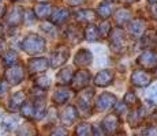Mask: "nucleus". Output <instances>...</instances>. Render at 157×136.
Returning a JSON list of instances; mask_svg holds the SVG:
<instances>
[{
	"instance_id": "f257e3e1",
	"label": "nucleus",
	"mask_w": 157,
	"mask_h": 136,
	"mask_svg": "<svg viewBox=\"0 0 157 136\" xmlns=\"http://www.w3.org/2000/svg\"><path fill=\"white\" fill-rule=\"evenodd\" d=\"M22 49L28 54H38L44 52L45 41L38 34H29L22 42Z\"/></svg>"
},
{
	"instance_id": "f03ea898",
	"label": "nucleus",
	"mask_w": 157,
	"mask_h": 136,
	"mask_svg": "<svg viewBox=\"0 0 157 136\" xmlns=\"http://www.w3.org/2000/svg\"><path fill=\"white\" fill-rule=\"evenodd\" d=\"M25 78V68L19 64L11 65V67H7V71H6V80L10 84H18L23 80Z\"/></svg>"
},
{
	"instance_id": "7ed1b4c3",
	"label": "nucleus",
	"mask_w": 157,
	"mask_h": 136,
	"mask_svg": "<svg viewBox=\"0 0 157 136\" xmlns=\"http://www.w3.org/2000/svg\"><path fill=\"white\" fill-rule=\"evenodd\" d=\"M101 127H102V132L104 135H113V134H117L120 128V121H119V116L116 114H109L107 116L101 123Z\"/></svg>"
},
{
	"instance_id": "20e7f679",
	"label": "nucleus",
	"mask_w": 157,
	"mask_h": 136,
	"mask_svg": "<svg viewBox=\"0 0 157 136\" xmlns=\"http://www.w3.org/2000/svg\"><path fill=\"white\" fill-rule=\"evenodd\" d=\"M68 54H70V52H68V48L57 46L56 49L52 52V54H51V59H49L51 65H52L53 68L60 67V65L64 64L66 60L68 59Z\"/></svg>"
},
{
	"instance_id": "39448f33",
	"label": "nucleus",
	"mask_w": 157,
	"mask_h": 136,
	"mask_svg": "<svg viewBox=\"0 0 157 136\" xmlns=\"http://www.w3.org/2000/svg\"><path fill=\"white\" fill-rule=\"evenodd\" d=\"M90 80V74L85 69H81L72 76L71 79V89L72 90H81L85 89Z\"/></svg>"
},
{
	"instance_id": "423d86ee",
	"label": "nucleus",
	"mask_w": 157,
	"mask_h": 136,
	"mask_svg": "<svg viewBox=\"0 0 157 136\" xmlns=\"http://www.w3.org/2000/svg\"><path fill=\"white\" fill-rule=\"evenodd\" d=\"M138 64L145 69H152L157 65V53L153 50H145V52L138 57Z\"/></svg>"
},
{
	"instance_id": "0eeeda50",
	"label": "nucleus",
	"mask_w": 157,
	"mask_h": 136,
	"mask_svg": "<svg viewBox=\"0 0 157 136\" xmlns=\"http://www.w3.org/2000/svg\"><path fill=\"white\" fill-rule=\"evenodd\" d=\"M93 97H94V90L87 89L83 91V94L79 97V108L82 109V112H85V116H89L92 113V104H93Z\"/></svg>"
},
{
	"instance_id": "6e6552de",
	"label": "nucleus",
	"mask_w": 157,
	"mask_h": 136,
	"mask_svg": "<svg viewBox=\"0 0 157 136\" xmlns=\"http://www.w3.org/2000/svg\"><path fill=\"white\" fill-rule=\"evenodd\" d=\"M115 104H116V97L111 94V93H104L96 101V108H97L98 112L109 110V109H112L115 106Z\"/></svg>"
},
{
	"instance_id": "1a4fd4ad",
	"label": "nucleus",
	"mask_w": 157,
	"mask_h": 136,
	"mask_svg": "<svg viewBox=\"0 0 157 136\" xmlns=\"http://www.w3.org/2000/svg\"><path fill=\"white\" fill-rule=\"evenodd\" d=\"M131 82L134 86L138 87H147L152 82V78H150L149 72H146L145 69H137V71L132 72L131 75Z\"/></svg>"
},
{
	"instance_id": "9d476101",
	"label": "nucleus",
	"mask_w": 157,
	"mask_h": 136,
	"mask_svg": "<svg viewBox=\"0 0 157 136\" xmlns=\"http://www.w3.org/2000/svg\"><path fill=\"white\" fill-rule=\"evenodd\" d=\"M126 42H127V38H126L124 33L122 30L117 29L116 31H113L112 38H111V48H112L113 52H122V50H124Z\"/></svg>"
},
{
	"instance_id": "9b49d317",
	"label": "nucleus",
	"mask_w": 157,
	"mask_h": 136,
	"mask_svg": "<svg viewBox=\"0 0 157 136\" xmlns=\"http://www.w3.org/2000/svg\"><path fill=\"white\" fill-rule=\"evenodd\" d=\"M48 60L44 57H36V59H30L28 63V69L30 74H38V72H44L48 68Z\"/></svg>"
},
{
	"instance_id": "f8f14e48",
	"label": "nucleus",
	"mask_w": 157,
	"mask_h": 136,
	"mask_svg": "<svg viewBox=\"0 0 157 136\" xmlns=\"http://www.w3.org/2000/svg\"><path fill=\"white\" fill-rule=\"evenodd\" d=\"M78 120V110L74 106H67L60 113V121L64 125H71Z\"/></svg>"
},
{
	"instance_id": "ddd939ff",
	"label": "nucleus",
	"mask_w": 157,
	"mask_h": 136,
	"mask_svg": "<svg viewBox=\"0 0 157 136\" xmlns=\"http://www.w3.org/2000/svg\"><path fill=\"white\" fill-rule=\"evenodd\" d=\"M147 108H138V109H134V110L130 113V116H128V123H130V125L131 127H137V125H140L141 123L144 121V119H145V116L147 114V110H146Z\"/></svg>"
},
{
	"instance_id": "4468645a",
	"label": "nucleus",
	"mask_w": 157,
	"mask_h": 136,
	"mask_svg": "<svg viewBox=\"0 0 157 136\" xmlns=\"http://www.w3.org/2000/svg\"><path fill=\"white\" fill-rule=\"evenodd\" d=\"M113 82V74L108 69H104V71H100L94 78V84L100 87H105L109 86L111 83Z\"/></svg>"
},
{
	"instance_id": "2eb2a0df",
	"label": "nucleus",
	"mask_w": 157,
	"mask_h": 136,
	"mask_svg": "<svg viewBox=\"0 0 157 136\" xmlns=\"http://www.w3.org/2000/svg\"><path fill=\"white\" fill-rule=\"evenodd\" d=\"M92 60H93V56L89 50L81 49L77 53V56H75L74 63H75V65H79V67H86V65H89L92 63Z\"/></svg>"
},
{
	"instance_id": "dca6fc26",
	"label": "nucleus",
	"mask_w": 157,
	"mask_h": 136,
	"mask_svg": "<svg viewBox=\"0 0 157 136\" xmlns=\"http://www.w3.org/2000/svg\"><path fill=\"white\" fill-rule=\"evenodd\" d=\"M130 34L132 37H141L144 35L145 30H146V23H145L144 19H135L130 23Z\"/></svg>"
},
{
	"instance_id": "f3484780",
	"label": "nucleus",
	"mask_w": 157,
	"mask_h": 136,
	"mask_svg": "<svg viewBox=\"0 0 157 136\" xmlns=\"http://www.w3.org/2000/svg\"><path fill=\"white\" fill-rule=\"evenodd\" d=\"M70 13L66 8H59L53 14H51V23L52 25H63L64 22H67Z\"/></svg>"
},
{
	"instance_id": "a211bd4d",
	"label": "nucleus",
	"mask_w": 157,
	"mask_h": 136,
	"mask_svg": "<svg viewBox=\"0 0 157 136\" xmlns=\"http://www.w3.org/2000/svg\"><path fill=\"white\" fill-rule=\"evenodd\" d=\"M25 99H26V94L23 91L15 93V94L11 97V99H10L8 109H10L11 112H15V110H18V109H21V106L25 104Z\"/></svg>"
},
{
	"instance_id": "6ab92c4d",
	"label": "nucleus",
	"mask_w": 157,
	"mask_h": 136,
	"mask_svg": "<svg viewBox=\"0 0 157 136\" xmlns=\"http://www.w3.org/2000/svg\"><path fill=\"white\" fill-rule=\"evenodd\" d=\"M23 19V11L21 7H15L7 14V23L11 26H17L22 22Z\"/></svg>"
},
{
	"instance_id": "aec40b11",
	"label": "nucleus",
	"mask_w": 157,
	"mask_h": 136,
	"mask_svg": "<svg viewBox=\"0 0 157 136\" xmlns=\"http://www.w3.org/2000/svg\"><path fill=\"white\" fill-rule=\"evenodd\" d=\"M113 8H115V3L113 2H111V0H104V2L98 6L97 15L105 19V18H108V17H111V15H112Z\"/></svg>"
},
{
	"instance_id": "412c9836",
	"label": "nucleus",
	"mask_w": 157,
	"mask_h": 136,
	"mask_svg": "<svg viewBox=\"0 0 157 136\" xmlns=\"http://www.w3.org/2000/svg\"><path fill=\"white\" fill-rule=\"evenodd\" d=\"M51 10H52V7L49 3H38L34 7V15L40 19H45V18L51 17V14H52Z\"/></svg>"
},
{
	"instance_id": "4be33fe9",
	"label": "nucleus",
	"mask_w": 157,
	"mask_h": 136,
	"mask_svg": "<svg viewBox=\"0 0 157 136\" xmlns=\"http://www.w3.org/2000/svg\"><path fill=\"white\" fill-rule=\"evenodd\" d=\"M70 97H71L70 90L64 89V87H60V89H57L55 91V94H53V101H55V104H57V105H63L70 99Z\"/></svg>"
},
{
	"instance_id": "5701e85b",
	"label": "nucleus",
	"mask_w": 157,
	"mask_h": 136,
	"mask_svg": "<svg viewBox=\"0 0 157 136\" xmlns=\"http://www.w3.org/2000/svg\"><path fill=\"white\" fill-rule=\"evenodd\" d=\"M72 76H74V72H72V69H71L70 67L63 68L62 71H60L59 74H57V83L62 84V86L71 83Z\"/></svg>"
},
{
	"instance_id": "b1692460",
	"label": "nucleus",
	"mask_w": 157,
	"mask_h": 136,
	"mask_svg": "<svg viewBox=\"0 0 157 136\" xmlns=\"http://www.w3.org/2000/svg\"><path fill=\"white\" fill-rule=\"evenodd\" d=\"M78 22H86V23H92L96 19V13L92 10H81L75 14Z\"/></svg>"
},
{
	"instance_id": "393cba45",
	"label": "nucleus",
	"mask_w": 157,
	"mask_h": 136,
	"mask_svg": "<svg viewBox=\"0 0 157 136\" xmlns=\"http://www.w3.org/2000/svg\"><path fill=\"white\" fill-rule=\"evenodd\" d=\"M37 135V131H36V127L33 123H25L23 125H21V128L18 129L17 136H36Z\"/></svg>"
},
{
	"instance_id": "a878e982",
	"label": "nucleus",
	"mask_w": 157,
	"mask_h": 136,
	"mask_svg": "<svg viewBox=\"0 0 157 136\" xmlns=\"http://www.w3.org/2000/svg\"><path fill=\"white\" fill-rule=\"evenodd\" d=\"M115 19H116L117 25H127V23L131 20V13L128 10H119L115 14Z\"/></svg>"
},
{
	"instance_id": "bb28decb",
	"label": "nucleus",
	"mask_w": 157,
	"mask_h": 136,
	"mask_svg": "<svg viewBox=\"0 0 157 136\" xmlns=\"http://www.w3.org/2000/svg\"><path fill=\"white\" fill-rule=\"evenodd\" d=\"M67 37H68V40H70L72 44H77V42H79L81 40H82L83 33H82V30H79L78 27L72 26V27H70V29H68Z\"/></svg>"
},
{
	"instance_id": "cd10ccee",
	"label": "nucleus",
	"mask_w": 157,
	"mask_h": 136,
	"mask_svg": "<svg viewBox=\"0 0 157 136\" xmlns=\"http://www.w3.org/2000/svg\"><path fill=\"white\" fill-rule=\"evenodd\" d=\"M18 61V54L14 52V50H8L3 54V63H4L6 67H11V65H15Z\"/></svg>"
},
{
	"instance_id": "c85d7f7f",
	"label": "nucleus",
	"mask_w": 157,
	"mask_h": 136,
	"mask_svg": "<svg viewBox=\"0 0 157 136\" xmlns=\"http://www.w3.org/2000/svg\"><path fill=\"white\" fill-rule=\"evenodd\" d=\"M100 34H98V30L94 25H89L85 29V38L89 41H97Z\"/></svg>"
},
{
	"instance_id": "c756f323",
	"label": "nucleus",
	"mask_w": 157,
	"mask_h": 136,
	"mask_svg": "<svg viewBox=\"0 0 157 136\" xmlns=\"http://www.w3.org/2000/svg\"><path fill=\"white\" fill-rule=\"evenodd\" d=\"M21 113L23 117L26 119H33L34 117V105L32 102H25V104L21 106Z\"/></svg>"
},
{
	"instance_id": "7c9ffc66",
	"label": "nucleus",
	"mask_w": 157,
	"mask_h": 136,
	"mask_svg": "<svg viewBox=\"0 0 157 136\" xmlns=\"http://www.w3.org/2000/svg\"><path fill=\"white\" fill-rule=\"evenodd\" d=\"M45 114V101L38 98L34 105V117L36 119H43Z\"/></svg>"
},
{
	"instance_id": "2f4dec72",
	"label": "nucleus",
	"mask_w": 157,
	"mask_h": 136,
	"mask_svg": "<svg viewBox=\"0 0 157 136\" xmlns=\"http://www.w3.org/2000/svg\"><path fill=\"white\" fill-rule=\"evenodd\" d=\"M75 136H92V127L87 123H82L77 127Z\"/></svg>"
},
{
	"instance_id": "473e14b6",
	"label": "nucleus",
	"mask_w": 157,
	"mask_h": 136,
	"mask_svg": "<svg viewBox=\"0 0 157 136\" xmlns=\"http://www.w3.org/2000/svg\"><path fill=\"white\" fill-rule=\"evenodd\" d=\"M36 87L37 89H41V90H47L48 87L51 86V79L48 76H45V75H41V76H38L37 79H36Z\"/></svg>"
},
{
	"instance_id": "72a5a7b5",
	"label": "nucleus",
	"mask_w": 157,
	"mask_h": 136,
	"mask_svg": "<svg viewBox=\"0 0 157 136\" xmlns=\"http://www.w3.org/2000/svg\"><path fill=\"white\" fill-rule=\"evenodd\" d=\"M142 42H144V46H146L147 42H150L149 44L150 46H155L156 42H157V35L152 31V30H150V31H146L144 35V38H142Z\"/></svg>"
},
{
	"instance_id": "f704fd0d",
	"label": "nucleus",
	"mask_w": 157,
	"mask_h": 136,
	"mask_svg": "<svg viewBox=\"0 0 157 136\" xmlns=\"http://www.w3.org/2000/svg\"><path fill=\"white\" fill-rule=\"evenodd\" d=\"M124 104L127 105V106H137L138 98L135 97V94L132 91H130V93L126 94V97H124Z\"/></svg>"
},
{
	"instance_id": "c9c22d12",
	"label": "nucleus",
	"mask_w": 157,
	"mask_h": 136,
	"mask_svg": "<svg viewBox=\"0 0 157 136\" xmlns=\"http://www.w3.org/2000/svg\"><path fill=\"white\" fill-rule=\"evenodd\" d=\"M109 30H111V26L108 22H102L101 26H100V31H98V34L101 35V37H107L108 34H109Z\"/></svg>"
},
{
	"instance_id": "e433bc0d",
	"label": "nucleus",
	"mask_w": 157,
	"mask_h": 136,
	"mask_svg": "<svg viewBox=\"0 0 157 136\" xmlns=\"http://www.w3.org/2000/svg\"><path fill=\"white\" fill-rule=\"evenodd\" d=\"M147 99L157 104V86H153L149 89V91H147Z\"/></svg>"
},
{
	"instance_id": "4c0bfd02",
	"label": "nucleus",
	"mask_w": 157,
	"mask_h": 136,
	"mask_svg": "<svg viewBox=\"0 0 157 136\" xmlns=\"http://www.w3.org/2000/svg\"><path fill=\"white\" fill-rule=\"evenodd\" d=\"M144 136H157V128L156 127H147L144 131Z\"/></svg>"
},
{
	"instance_id": "58836bf2",
	"label": "nucleus",
	"mask_w": 157,
	"mask_h": 136,
	"mask_svg": "<svg viewBox=\"0 0 157 136\" xmlns=\"http://www.w3.org/2000/svg\"><path fill=\"white\" fill-rule=\"evenodd\" d=\"M126 106H127V105L126 104H122V105H119V106H117V110H116V116H123V114H126L127 113V109H126Z\"/></svg>"
},
{
	"instance_id": "ea45409f",
	"label": "nucleus",
	"mask_w": 157,
	"mask_h": 136,
	"mask_svg": "<svg viewBox=\"0 0 157 136\" xmlns=\"http://www.w3.org/2000/svg\"><path fill=\"white\" fill-rule=\"evenodd\" d=\"M7 91H8L7 83H6V82H0V97L6 95V94H7Z\"/></svg>"
},
{
	"instance_id": "a19ab883",
	"label": "nucleus",
	"mask_w": 157,
	"mask_h": 136,
	"mask_svg": "<svg viewBox=\"0 0 157 136\" xmlns=\"http://www.w3.org/2000/svg\"><path fill=\"white\" fill-rule=\"evenodd\" d=\"M51 136H67V132H66L64 129L59 128V129H56V131H53L52 134H51Z\"/></svg>"
},
{
	"instance_id": "79ce46f5",
	"label": "nucleus",
	"mask_w": 157,
	"mask_h": 136,
	"mask_svg": "<svg viewBox=\"0 0 157 136\" xmlns=\"http://www.w3.org/2000/svg\"><path fill=\"white\" fill-rule=\"evenodd\" d=\"M8 131H10V129L6 125H3V124L0 125V136H8Z\"/></svg>"
},
{
	"instance_id": "37998d69",
	"label": "nucleus",
	"mask_w": 157,
	"mask_h": 136,
	"mask_svg": "<svg viewBox=\"0 0 157 136\" xmlns=\"http://www.w3.org/2000/svg\"><path fill=\"white\" fill-rule=\"evenodd\" d=\"M150 14H152L153 18L157 19V3H153V6L150 7Z\"/></svg>"
},
{
	"instance_id": "c03bdc74",
	"label": "nucleus",
	"mask_w": 157,
	"mask_h": 136,
	"mask_svg": "<svg viewBox=\"0 0 157 136\" xmlns=\"http://www.w3.org/2000/svg\"><path fill=\"white\" fill-rule=\"evenodd\" d=\"M86 0H68V3H70L71 6H79L82 4V3H85Z\"/></svg>"
},
{
	"instance_id": "a18cd8bd",
	"label": "nucleus",
	"mask_w": 157,
	"mask_h": 136,
	"mask_svg": "<svg viewBox=\"0 0 157 136\" xmlns=\"http://www.w3.org/2000/svg\"><path fill=\"white\" fill-rule=\"evenodd\" d=\"M4 48H6V42H4V40L0 38V56H2L3 52H4Z\"/></svg>"
},
{
	"instance_id": "49530a36",
	"label": "nucleus",
	"mask_w": 157,
	"mask_h": 136,
	"mask_svg": "<svg viewBox=\"0 0 157 136\" xmlns=\"http://www.w3.org/2000/svg\"><path fill=\"white\" fill-rule=\"evenodd\" d=\"M4 10H6V7H4L3 4H0V18L4 15Z\"/></svg>"
},
{
	"instance_id": "de8ad7c7",
	"label": "nucleus",
	"mask_w": 157,
	"mask_h": 136,
	"mask_svg": "<svg viewBox=\"0 0 157 136\" xmlns=\"http://www.w3.org/2000/svg\"><path fill=\"white\" fill-rule=\"evenodd\" d=\"M94 135H96V136H101V135H100V131H98L97 128H94Z\"/></svg>"
},
{
	"instance_id": "09e8293b",
	"label": "nucleus",
	"mask_w": 157,
	"mask_h": 136,
	"mask_svg": "<svg viewBox=\"0 0 157 136\" xmlns=\"http://www.w3.org/2000/svg\"><path fill=\"white\" fill-rule=\"evenodd\" d=\"M122 2H124V3H134V2H138V0H122Z\"/></svg>"
},
{
	"instance_id": "8fccbe9b",
	"label": "nucleus",
	"mask_w": 157,
	"mask_h": 136,
	"mask_svg": "<svg viewBox=\"0 0 157 136\" xmlns=\"http://www.w3.org/2000/svg\"><path fill=\"white\" fill-rule=\"evenodd\" d=\"M147 2L152 3V4H153V3H157V0H147Z\"/></svg>"
},
{
	"instance_id": "3c124183",
	"label": "nucleus",
	"mask_w": 157,
	"mask_h": 136,
	"mask_svg": "<svg viewBox=\"0 0 157 136\" xmlns=\"http://www.w3.org/2000/svg\"><path fill=\"white\" fill-rule=\"evenodd\" d=\"M2 33H3V27H2V25H0V35H2Z\"/></svg>"
},
{
	"instance_id": "603ef678",
	"label": "nucleus",
	"mask_w": 157,
	"mask_h": 136,
	"mask_svg": "<svg viewBox=\"0 0 157 136\" xmlns=\"http://www.w3.org/2000/svg\"><path fill=\"white\" fill-rule=\"evenodd\" d=\"M13 2H19V0H13Z\"/></svg>"
},
{
	"instance_id": "864d4df0",
	"label": "nucleus",
	"mask_w": 157,
	"mask_h": 136,
	"mask_svg": "<svg viewBox=\"0 0 157 136\" xmlns=\"http://www.w3.org/2000/svg\"><path fill=\"white\" fill-rule=\"evenodd\" d=\"M0 2H2V0H0Z\"/></svg>"
}]
</instances>
